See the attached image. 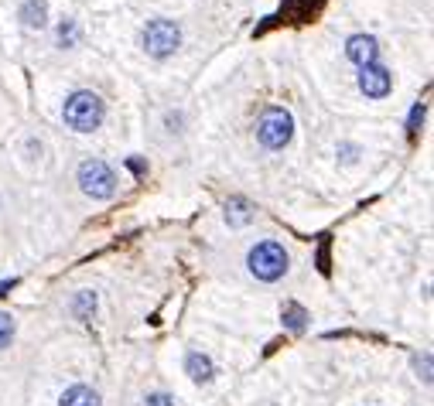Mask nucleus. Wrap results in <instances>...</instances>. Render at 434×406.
<instances>
[{
  "label": "nucleus",
  "instance_id": "f257e3e1",
  "mask_svg": "<svg viewBox=\"0 0 434 406\" xmlns=\"http://www.w3.org/2000/svg\"><path fill=\"white\" fill-rule=\"evenodd\" d=\"M103 116H106V106L96 93H89V89H76L65 106H62V120H65V127L76 130V133H93V130L103 123Z\"/></svg>",
  "mask_w": 434,
  "mask_h": 406
},
{
  "label": "nucleus",
  "instance_id": "f03ea898",
  "mask_svg": "<svg viewBox=\"0 0 434 406\" xmlns=\"http://www.w3.org/2000/svg\"><path fill=\"white\" fill-rule=\"evenodd\" d=\"M287 250H284L281 243H274V239H263V243H256L254 250L246 253V266H250V273L256 280H263V283H274V280H281L287 273Z\"/></svg>",
  "mask_w": 434,
  "mask_h": 406
},
{
  "label": "nucleus",
  "instance_id": "7ed1b4c3",
  "mask_svg": "<svg viewBox=\"0 0 434 406\" xmlns=\"http://www.w3.org/2000/svg\"><path fill=\"white\" fill-rule=\"evenodd\" d=\"M294 137V116L284 106H267L256 120V140L267 151H284Z\"/></svg>",
  "mask_w": 434,
  "mask_h": 406
},
{
  "label": "nucleus",
  "instance_id": "20e7f679",
  "mask_svg": "<svg viewBox=\"0 0 434 406\" xmlns=\"http://www.w3.org/2000/svg\"><path fill=\"white\" fill-rule=\"evenodd\" d=\"M140 45L151 58H171L181 45V27L178 21H168V18H157V21H147L144 34H140Z\"/></svg>",
  "mask_w": 434,
  "mask_h": 406
},
{
  "label": "nucleus",
  "instance_id": "39448f33",
  "mask_svg": "<svg viewBox=\"0 0 434 406\" xmlns=\"http://www.w3.org/2000/svg\"><path fill=\"white\" fill-rule=\"evenodd\" d=\"M79 188H82L86 195H93V198H113V191H117V175H113V168H110L106 161L89 157V161L79 164Z\"/></svg>",
  "mask_w": 434,
  "mask_h": 406
},
{
  "label": "nucleus",
  "instance_id": "423d86ee",
  "mask_svg": "<svg viewBox=\"0 0 434 406\" xmlns=\"http://www.w3.org/2000/svg\"><path fill=\"white\" fill-rule=\"evenodd\" d=\"M390 86H393V79H390V72H386L383 65H366V69H359V89H362V96L383 100V96H390Z\"/></svg>",
  "mask_w": 434,
  "mask_h": 406
},
{
  "label": "nucleus",
  "instance_id": "0eeeda50",
  "mask_svg": "<svg viewBox=\"0 0 434 406\" xmlns=\"http://www.w3.org/2000/svg\"><path fill=\"white\" fill-rule=\"evenodd\" d=\"M346 58L356 62L359 69L376 65V58H380V41H376L373 34H353V38L346 41Z\"/></svg>",
  "mask_w": 434,
  "mask_h": 406
},
{
  "label": "nucleus",
  "instance_id": "6e6552de",
  "mask_svg": "<svg viewBox=\"0 0 434 406\" xmlns=\"http://www.w3.org/2000/svg\"><path fill=\"white\" fill-rule=\"evenodd\" d=\"M185 372L195 382H209L216 376V365H212V358L205 356V352H188L185 356Z\"/></svg>",
  "mask_w": 434,
  "mask_h": 406
},
{
  "label": "nucleus",
  "instance_id": "1a4fd4ad",
  "mask_svg": "<svg viewBox=\"0 0 434 406\" xmlns=\"http://www.w3.org/2000/svg\"><path fill=\"white\" fill-rule=\"evenodd\" d=\"M21 21L31 31H41V27L48 25V4L45 0H25L21 4Z\"/></svg>",
  "mask_w": 434,
  "mask_h": 406
},
{
  "label": "nucleus",
  "instance_id": "9d476101",
  "mask_svg": "<svg viewBox=\"0 0 434 406\" xmlns=\"http://www.w3.org/2000/svg\"><path fill=\"white\" fill-rule=\"evenodd\" d=\"M58 406H100V393H93L89 386H72L62 393Z\"/></svg>",
  "mask_w": 434,
  "mask_h": 406
},
{
  "label": "nucleus",
  "instance_id": "9b49d317",
  "mask_svg": "<svg viewBox=\"0 0 434 406\" xmlns=\"http://www.w3.org/2000/svg\"><path fill=\"white\" fill-rule=\"evenodd\" d=\"M226 219H230L232 226H246V222H250V202L230 198V205H226Z\"/></svg>",
  "mask_w": 434,
  "mask_h": 406
},
{
  "label": "nucleus",
  "instance_id": "f8f14e48",
  "mask_svg": "<svg viewBox=\"0 0 434 406\" xmlns=\"http://www.w3.org/2000/svg\"><path fill=\"white\" fill-rule=\"evenodd\" d=\"M305 321H308V314H305V307L301 304L284 307V325H287L291 331H305Z\"/></svg>",
  "mask_w": 434,
  "mask_h": 406
},
{
  "label": "nucleus",
  "instance_id": "ddd939ff",
  "mask_svg": "<svg viewBox=\"0 0 434 406\" xmlns=\"http://www.w3.org/2000/svg\"><path fill=\"white\" fill-rule=\"evenodd\" d=\"M76 38H79L76 21H62V25H58V45H62V48H69Z\"/></svg>",
  "mask_w": 434,
  "mask_h": 406
},
{
  "label": "nucleus",
  "instance_id": "4468645a",
  "mask_svg": "<svg viewBox=\"0 0 434 406\" xmlns=\"http://www.w3.org/2000/svg\"><path fill=\"white\" fill-rule=\"evenodd\" d=\"M93 311H96V294H79V297H76V314H79V318L86 321Z\"/></svg>",
  "mask_w": 434,
  "mask_h": 406
},
{
  "label": "nucleus",
  "instance_id": "2eb2a0df",
  "mask_svg": "<svg viewBox=\"0 0 434 406\" xmlns=\"http://www.w3.org/2000/svg\"><path fill=\"white\" fill-rule=\"evenodd\" d=\"M11 338H14V321H11V314H0V349H7Z\"/></svg>",
  "mask_w": 434,
  "mask_h": 406
},
{
  "label": "nucleus",
  "instance_id": "dca6fc26",
  "mask_svg": "<svg viewBox=\"0 0 434 406\" xmlns=\"http://www.w3.org/2000/svg\"><path fill=\"white\" fill-rule=\"evenodd\" d=\"M144 406H175V400H171L168 393H151V396L144 400Z\"/></svg>",
  "mask_w": 434,
  "mask_h": 406
},
{
  "label": "nucleus",
  "instance_id": "f3484780",
  "mask_svg": "<svg viewBox=\"0 0 434 406\" xmlns=\"http://www.w3.org/2000/svg\"><path fill=\"white\" fill-rule=\"evenodd\" d=\"M421 120H424V106L417 102V106H414V113H410V133H417V123H421Z\"/></svg>",
  "mask_w": 434,
  "mask_h": 406
}]
</instances>
